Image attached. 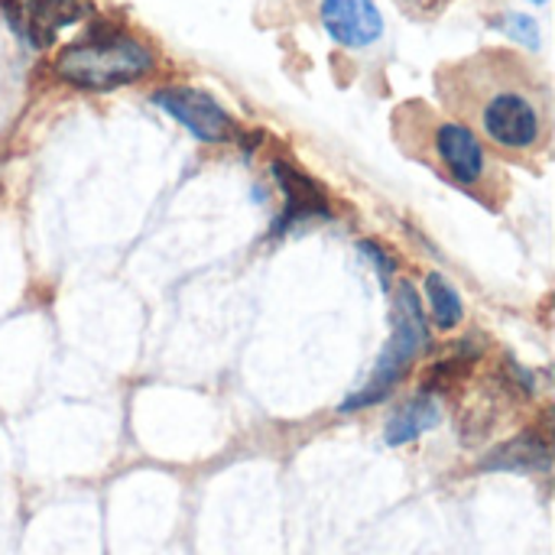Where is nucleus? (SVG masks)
Returning <instances> with one entry per match:
<instances>
[{
  "label": "nucleus",
  "mask_w": 555,
  "mask_h": 555,
  "mask_svg": "<svg viewBox=\"0 0 555 555\" xmlns=\"http://www.w3.org/2000/svg\"><path fill=\"white\" fill-rule=\"evenodd\" d=\"M439 91L468 124L511 153H530L550 133L546 85L511 52H485L446 68Z\"/></svg>",
  "instance_id": "f257e3e1"
},
{
  "label": "nucleus",
  "mask_w": 555,
  "mask_h": 555,
  "mask_svg": "<svg viewBox=\"0 0 555 555\" xmlns=\"http://www.w3.org/2000/svg\"><path fill=\"white\" fill-rule=\"evenodd\" d=\"M150 72H153L150 46L104 23L94 26L85 39L65 46L55 59V75L88 91H111L140 81Z\"/></svg>",
  "instance_id": "f03ea898"
},
{
  "label": "nucleus",
  "mask_w": 555,
  "mask_h": 555,
  "mask_svg": "<svg viewBox=\"0 0 555 555\" xmlns=\"http://www.w3.org/2000/svg\"><path fill=\"white\" fill-rule=\"evenodd\" d=\"M426 341H429V325H426L423 302L410 283H400L397 299H393V335H390L374 374L367 377V384L358 393H351L341 403V413H358V410L384 403L393 393V387L403 380L410 364L423 354Z\"/></svg>",
  "instance_id": "7ed1b4c3"
},
{
  "label": "nucleus",
  "mask_w": 555,
  "mask_h": 555,
  "mask_svg": "<svg viewBox=\"0 0 555 555\" xmlns=\"http://www.w3.org/2000/svg\"><path fill=\"white\" fill-rule=\"evenodd\" d=\"M153 104L163 107L169 117H176L192 137L205 140V143H228L237 140L241 130L234 124V117L202 88H189V85H169L159 88L153 94Z\"/></svg>",
  "instance_id": "20e7f679"
},
{
  "label": "nucleus",
  "mask_w": 555,
  "mask_h": 555,
  "mask_svg": "<svg viewBox=\"0 0 555 555\" xmlns=\"http://www.w3.org/2000/svg\"><path fill=\"white\" fill-rule=\"evenodd\" d=\"M429 146H433V156L439 159V166H446V172L459 185L475 189V185L485 182L488 153H485V146H481V140L475 137L472 127H465L459 120H433Z\"/></svg>",
  "instance_id": "39448f33"
},
{
  "label": "nucleus",
  "mask_w": 555,
  "mask_h": 555,
  "mask_svg": "<svg viewBox=\"0 0 555 555\" xmlns=\"http://www.w3.org/2000/svg\"><path fill=\"white\" fill-rule=\"evenodd\" d=\"M322 26L348 49H364L384 36V16L374 0H322Z\"/></svg>",
  "instance_id": "423d86ee"
},
{
  "label": "nucleus",
  "mask_w": 555,
  "mask_h": 555,
  "mask_svg": "<svg viewBox=\"0 0 555 555\" xmlns=\"http://www.w3.org/2000/svg\"><path fill=\"white\" fill-rule=\"evenodd\" d=\"M273 176H276V182H280V189H283V198H286L283 215H280V221L273 224V234H283L286 228H296V224H302V221L328 218V215H332L325 192H322L306 172H299L296 166L276 159V163H273Z\"/></svg>",
  "instance_id": "0eeeda50"
},
{
  "label": "nucleus",
  "mask_w": 555,
  "mask_h": 555,
  "mask_svg": "<svg viewBox=\"0 0 555 555\" xmlns=\"http://www.w3.org/2000/svg\"><path fill=\"white\" fill-rule=\"evenodd\" d=\"M88 3L85 0H26V7L20 10V29H26L29 42L36 49H49L55 42V36L78 23L81 16H88Z\"/></svg>",
  "instance_id": "6e6552de"
},
{
  "label": "nucleus",
  "mask_w": 555,
  "mask_h": 555,
  "mask_svg": "<svg viewBox=\"0 0 555 555\" xmlns=\"http://www.w3.org/2000/svg\"><path fill=\"white\" fill-rule=\"evenodd\" d=\"M553 465V455H550V442L537 433H524L504 446H498L485 462H481V472H520V475H530V472H550Z\"/></svg>",
  "instance_id": "1a4fd4ad"
},
{
  "label": "nucleus",
  "mask_w": 555,
  "mask_h": 555,
  "mask_svg": "<svg viewBox=\"0 0 555 555\" xmlns=\"http://www.w3.org/2000/svg\"><path fill=\"white\" fill-rule=\"evenodd\" d=\"M439 420H442L439 403H436L429 393H423V397L410 400L406 406H400V410L390 416V423H387V429H384V439H387V446H393V449H397V446H406V442L426 436L429 429H436Z\"/></svg>",
  "instance_id": "9d476101"
},
{
  "label": "nucleus",
  "mask_w": 555,
  "mask_h": 555,
  "mask_svg": "<svg viewBox=\"0 0 555 555\" xmlns=\"http://www.w3.org/2000/svg\"><path fill=\"white\" fill-rule=\"evenodd\" d=\"M426 296H429V309H433L436 325L442 332H452L462 322V315H465V306H462L459 289L442 273H429L426 276Z\"/></svg>",
  "instance_id": "9b49d317"
},
{
  "label": "nucleus",
  "mask_w": 555,
  "mask_h": 555,
  "mask_svg": "<svg viewBox=\"0 0 555 555\" xmlns=\"http://www.w3.org/2000/svg\"><path fill=\"white\" fill-rule=\"evenodd\" d=\"M501 29L511 33L514 39H520L524 46L540 49V29H537V23H533L530 16H524V13H507V16L501 20Z\"/></svg>",
  "instance_id": "f8f14e48"
},
{
  "label": "nucleus",
  "mask_w": 555,
  "mask_h": 555,
  "mask_svg": "<svg viewBox=\"0 0 555 555\" xmlns=\"http://www.w3.org/2000/svg\"><path fill=\"white\" fill-rule=\"evenodd\" d=\"M361 250H364V254L371 257V263L380 270V280H384V283H387V280L397 273V260H393V257H390V254H387L380 244H374V241H364V244H361Z\"/></svg>",
  "instance_id": "ddd939ff"
},
{
  "label": "nucleus",
  "mask_w": 555,
  "mask_h": 555,
  "mask_svg": "<svg viewBox=\"0 0 555 555\" xmlns=\"http://www.w3.org/2000/svg\"><path fill=\"white\" fill-rule=\"evenodd\" d=\"M533 3H546V0H533Z\"/></svg>",
  "instance_id": "4468645a"
}]
</instances>
